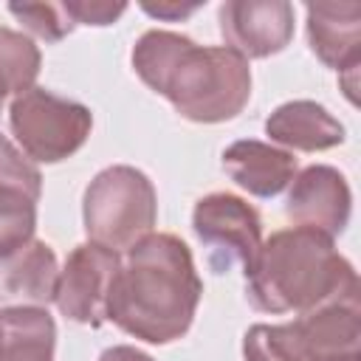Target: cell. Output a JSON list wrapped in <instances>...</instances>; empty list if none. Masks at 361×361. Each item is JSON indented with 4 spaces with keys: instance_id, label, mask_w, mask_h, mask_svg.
I'll use <instances>...</instances> for the list:
<instances>
[{
    "instance_id": "obj_19",
    "label": "cell",
    "mask_w": 361,
    "mask_h": 361,
    "mask_svg": "<svg viewBox=\"0 0 361 361\" xmlns=\"http://www.w3.org/2000/svg\"><path fill=\"white\" fill-rule=\"evenodd\" d=\"M245 361H307L293 322L288 324H254L243 338Z\"/></svg>"
},
{
    "instance_id": "obj_17",
    "label": "cell",
    "mask_w": 361,
    "mask_h": 361,
    "mask_svg": "<svg viewBox=\"0 0 361 361\" xmlns=\"http://www.w3.org/2000/svg\"><path fill=\"white\" fill-rule=\"evenodd\" d=\"M42 175L34 161L0 135V209H37Z\"/></svg>"
},
{
    "instance_id": "obj_3",
    "label": "cell",
    "mask_w": 361,
    "mask_h": 361,
    "mask_svg": "<svg viewBox=\"0 0 361 361\" xmlns=\"http://www.w3.org/2000/svg\"><path fill=\"white\" fill-rule=\"evenodd\" d=\"M161 96L189 121L217 124L234 118L251 99L248 59L226 45H189L172 68Z\"/></svg>"
},
{
    "instance_id": "obj_6",
    "label": "cell",
    "mask_w": 361,
    "mask_h": 361,
    "mask_svg": "<svg viewBox=\"0 0 361 361\" xmlns=\"http://www.w3.org/2000/svg\"><path fill=\"white\" fill-rule=\"evenodd\" d=\"M192 228L206 248L212 271L226 274L234 265L248 271L262 245V220L251 203L228 192H212L195 203Z\"/></svg>"
},
{
    "instance_id": "obj_20",
    "label": "cell",
    "mask_w": 361,
    "mask_h": 361,
    "mask_svg": "<svg viewBox=\"0 0 361 361\" xmlns=\"http://www.w3.org/2000/svg\"><path fill=\"white\" fill-rule=\"evenodd\" d=\"M8 11L28 34L45 42H59L76 28L65 3H11Z\"/></svg>"
},
{
    "instance_id": "obj_13",
    "label": "cell",
    "mask_w": 361,
    "mask_h": 361,
    "mask_svg": "<svg viewBox=\"0 0 361 361\" xmlns=\"http://www.w3.org/2000/svg\"><path fill=\"white\" fill-rule=\"evenodd\" d=\"M226 175L254 197H274L296 178V158L265 141L243 138L223 152Z\"/></svg>"
},
{
    "instance_id": "obj_21",
    "label": "cell",
    "mask_w": 361,
    "mask_h": 361,
    "mask_svg": "<svg viewBox=\"0 0 361 361\" xmlns=\"http://www.w3.org/2000/svg\"><path fill=\"white\" fill-rule=\"evenodd\" d=\"M65 8L76 25H110L127 11L124 3L107 0H65Z\"/></svg>"
},
{
    "instance_id": "obj_18",
    "label": "cell",
    "mask_w": 361,
    "mask_h": 361,
    "mask_svg": "<svg viewBox=\"0 0 361 361\" xmlns=\"http://www.w3.org/2000/svg\"><path fill=\"white\" fill-rule=\"evenodd\" d=\"M0 73L14 96L34 87L39 73V48L23 31L0 28Z\"/></svg>"
},
{
    "instance_id": "obj_9",
    "label": "cell",
    "mask_w": 361,
    "mask_h": 361,
    "mask_svg": "<svg viewBox=\"0 0 361 361\" xmlns=\"http://www.w3.org/2000/svg\"><path fill=\"white\" fill-rule=\"evenodd\" d=\"M217 20L226 48L243 59L274 56L293 37V6L285 0H228Z\"/></svg>"
},
{
    "instance_id": "obj_12",
    "label": "cell",
    "mask_w": 361,
    "mask_h": 361,
    "mask_svg": "<svg viewBox=\"0 0 361 361\" xmlns=\"http://www.w3.org/2000/svg\"><path fill=\"white\" fill-rule=\"evenodd\" d=\"M59 265L56 254L42 240H25L0 254V305L45 307L56 299Z\"/></svg>"
},
{
    "instance_id": "obj_2",
    "label": "cell",
    "mask_w": 361,
    "mask_h": 361,
    "mask_svg": "<svg viewBox=\"0 0 361 361\" xmlns=\"http://www.w3.org/2000/svg\"><path fill=\"white\" fill-rule=\"evenodd\" d=\"M355 290L358 274L333 240L296 226L271 234L245 271V299L262 313H305Z\"/></svg>"
},
{
    "instance_id": "obj_15",
    "label": "cell",
    "mask_w": 361,
    "mask_h": 361,
    "mask_svg": "<svg viewBox=\"0 0 361 361\" xmlns=\"http://www.w3.org/2000/svg\"><path fill=\"white\" fill-rule=\"evenodd\" d=\"M56 324L45 307L0 310V361H54Z\"/></svg>"
},
{
    "instance_id": "obj_7",
    "label": "cell",
    "mask_w": 361,
    "mask_h": 361,
    "mask_svg": "<svg viewBox=\"0 0 361 361\" xmlns=\"http://www.w3.org/2000/svg\"><path fill=\"white\" fill-rule=\"evenodd\" d=\"M118 265H121L118 254L104 245H96V243L76 245L68 254L65 268L59 271L56 299H54L59 313L76 324L102 327L107 322L110 290H113Z\"/></svg>"
},
{
    "instance_id": "obj_22",
    "label": "cell",
    "mask_w": 361,
    "mask_h": 361,
    "mask_svg": "<svg viewBox=\"0 0 361 361\" xmlns=\"http://www.w3.org/2000/svg\"><path fill=\"white\" fill-rule=\"evenodd\" d=\"M149 17H158V20H169V23H175V20H186V17H192L197 8H203V3H189V6H183V3H172V0H166V3H144L141 6Z\"/></svg>"
},
{
    "instance_id": "obj_11",
    "label": "cell",
    "mask_w": 361,
    "mask_h": 361,
    "mask_svg": "<svg viewBox=\"0 0 361 361\" xmlns=\"http://www.w3.org/2000/svg\"><path fill=\"white\" fill-rule=\"evenodd\" d=\"M307 361L361 358V305L358 290L327 299L293 322Z\"/></svg>"
},
{
    "instance_id": "obj_24",
    "label": "cell",
    "mask_w": 361,
    "mask_h": 361,
    "mask_svg": "<svg viewBox=\"0 0 361 361\" xmlns=\"http://www.w3.org/2000/svg\"><path fill=\"white\" fill-rule=\"evenodd\" d=\"M6 96H11V90H8V82H6L3 73H0V113H3V102H6Z\"/></svg>"
},
{
    "instance_id": "obj_14",
    "label": "cell",
    "mask_w": 361,
    "mask_h": 361,
    "mask_svg": "<svg viewBox=\"0 0 361 361\" xmlns=\"http://www.w3.org/2000/svg\"><path fill=\"white\" fill-rule=\"evenodd\" d=\"M265 133L271 135V141L299 152H322L344 141V124L336 116H330L327 107L310 99L279 104L268 116Z\"/></svg>"
},
{
    "instance_id": "obj_25",
    "label": "cell",
    "mask_w": 361,
    "mask_h": 361,
    "mask_svg": "<svg viewBox=\"0 0 361 361\" xmlns=\"http://www.w3.org/2000/svg\"><path fill=\"white\" fill-rule=\"evenodd\" d=\"M353 361H361V358H353Z\"/></svg>"
},
{
    "instance_id": "obj_10",
    "label": "cell",
    "mask_w": 361,
    "mask_h": 361,
    "mask_svg": "<svg viewBox=\"0 0 361 361\" xmlns=\"http://www.w3.org/2000/svg\"><path fill=\"white\" fill-rule=\"evenodd\" d=\"M353 195L344 175L333 166L316 164L302 169L290 180L285 214L296 228H310L324 237H336L347 228Z\"/></svg>"
},
{
    "instance_id": "obj_23",
    "label": "cell",
    "mask_w": 361,
    "mask_h": 361,
    "mask_svg": "<svg viewBox=\"0 0 361 361\" xmlns=\"http://www.w3.org/2000/svg\"><path fill=\"white\" fill-rule=\"evenodd\" d=\"M99 361H155V358H149L147 353H141V350H135L130 344H118V347L104 350L99 355Z\"/></svg>"
},
{
    "instance_id": "obj_8",
    "label": "cell",
    "mask_w": 361,
    "mask_h": 361,
    "mask_svg": "<svg viewBox=\"0 0 361 361\" xmlns=\"http://www.w3.org/2000/svg\"><path fill=\"white\" fill-rule=\"evenodd\" d=\"M310 51L333 71L344 96L358 104L361 68V6L358 3H310L307 6Z\"/></svg>"
},
{
    "instance_id": "obj_16",
    "label": "cell",
    "mask_w": 361,
    "mask_h": 361,
    "mask_svg": "<svg viewBox=\"0 0 361 361\" xmlns=\"http://www.w3.org/2000/svg\"><path fill=\"white\" fill-rule=\"evenodd\" d=\"M192 45L189 37L175 34V31H147L138 37L135 48H133V68L138 73V79L152 87L155 93L164 90L172 68L178 65V59L183 56V51Z\"/></svg>"
},
{
    "instance_id": "obj_4",
    "label": "cell",
    "mask_w": 361,
    "mask_h": 361,
    "mask_svg": "<svg viewBox=\"0 0 361 361\" xmlns=\"http://www.w3.org/2000/svg\"><path fill=\"white\" fill-rule=\"evenodd\" d=\"M158 197L152 180L127 164L102 169L85 189L82 220L90 243L110 251H130L152 234Z\"/></svg>"
},
{
    "instance_id": "obj_5",
    "label": "cell",
    "mask_w": 361,
    "mask_h": 361,
    "mask_svg": "<svg viewBox=\"0 0 361 361\" xmlns=\"http://www.w3.org/2000/svg\"><path fill=\"white\" fill-rule=\"evenodd\" d=\"M8 124L20 149L39 164L71 158L90 135L93 116L85 104L45 87H31L14 96Z\"/></svg>"
},
{
    "instance_id": "obj_1",
    "label": "cell",
    "mask_w": 361,
    "mask_h": 361,
    "mask_svg": "<svg viewBox=\"0 0 361 361\" xmlns=\"http://www.w3.org/2000/svg\"><path fill=\"white\" fill-rule=\"evenodd\" d=\"M200 293L203 282L186 243L175 234H147L118 265L107 319L141 341L169 344L192 327Z\"/></svg>"
}]
</instances>
